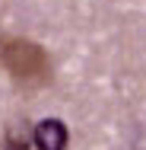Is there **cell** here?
Masks as SVG:
<instances>
[{"mask_svg":"<svg viewBox=\"0 0 146 150\" xmlns=\"http://www.w3.org/2000/svg\"><path fill=\"white\" fill-rule=\"evenodd\" d=\"M3 150H32L29 137H26V125L16 121V125H6V134H3Z\"/></svg>","mask_w":146,"mask_h":150,"instance_id":"7a4b0ae2","label":"cell"},{"mask_svg":"<svg viewBox=\"0 0 146 150\" xmlns=\"http://www.w3.org/2000/svg\"><path fill=\"white\" fill-rule=\"evenodd\" d=\"M70 144V131L60 118H41L32 128V147L38 150H67Z\"/></svg>","mask_w":146,"mask_h":150,"instance_id":"6da1fadb","label":"cell"}]
</instances>
